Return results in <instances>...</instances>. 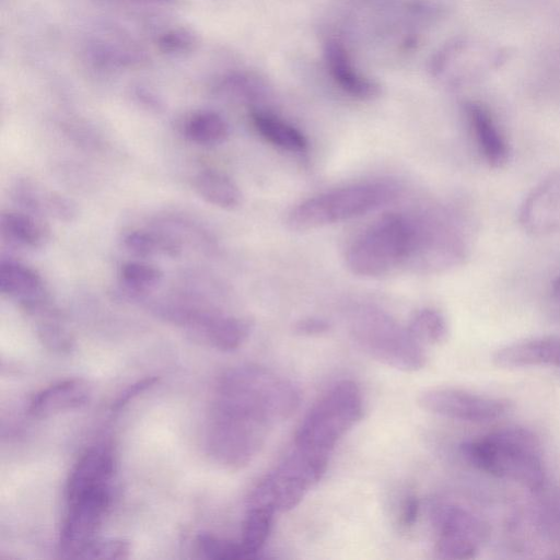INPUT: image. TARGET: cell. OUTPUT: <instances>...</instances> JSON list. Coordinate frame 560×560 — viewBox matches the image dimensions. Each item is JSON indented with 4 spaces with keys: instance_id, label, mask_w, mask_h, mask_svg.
<instances>
[{
    "instance_id": "44dd1931",
    "label": "cell",
    "mask_w": 560,
    "mask_h": 560,
    "mask_svg": "<svg viewBox=\"0 0 560 560\" xmlns=\"http://www.w3.org/2000/svg\"><path fill=\"white\" fill-rule=\"evenodd\" d=\"M250 120L255 130L270 144L295 153L306 150L308 144L306 137L281 118L264 110L254 109L250 113Z\"/></svg>"
},
{
    "instance_id": "52a82bcc",
    "label": "cell",
    "mask_w": 560,
    "mask_h": 560,
    "mask_svg": "<svg viewBox=\"0 0 560 560\" xmlns=\"http://www.w3.org/2000/svg\"><path fill=\"white\" fill-rule=\"evenodd\" d=\"M328 459L293 447L275 470L252 490L247 505H262L276 512L294 509L326 471Z\"/></svg>"
},
{
    "instance_id": "277c9868",
    "label": "cell",
    "mask_w": 560,
    "mask_h": 560,
    "mask_svg": "<svg viewBox=\"0 0 560 560\" xmlns=\"http://www.w3.org/2000/svg\"><path fill=\"white\" fill-rule=\"evenodd\" d=\"M412 245V215L387 213L350 244L346 253V265L360 277L386 276L399 267H407Z\"/></svg>"
},
{
    "instance_id": "8fae6325",
    "label": "cell",
    "mask_w": 560,
    "mask_h": 560,
    "mask_svg": "<svg viewBox=\"0 0 560 560\" xmlns=\"http://www.w3.org/2000/svg\"><path fill=\"white\" fill-rule=\"evenodd\" d=\"M418 404L429 412L468 422L492 421L510 409V402L504 398L456 387L427 389L419 395Z\"/></svg>"
},
{
    "instance_id": "8992f818",
    "label": "cell",
    "mask_w": 560,
    "mask_h": 560,
    "mask_svg": "<svg viewBox=\"0 0 560 560\" xmlns=\"http://www.w3.org/2000/svg\"><path fill=\"white\" fill-rule=\"evenodd\" d=\"M350 327L355 342L375 360L406 372L424 366L422 343L387 313L373 307L360 308L352 315Z\"/></svg>"
},
{
    "instance_id": "ffe728a7",
    "label": "cell",
    "mask_w": 560,
    "mask_h": 560,
    "mask_svg": "<svg viewBox=\"0 0 560 560\" xmlns=\"http://www.w3.org/2000/svg\"><path fill=\"white\" fill-rule=\"evenodd\" d=\"M0 229L2 237L9 244L25 249L42 248L50 235L40 217L23 210L3 212Z\"/></svg>"
},
{
    "instance_id": "3957f363",
    "label": "cell",
    "mask_w": 560,
    "mask_h": 560,
    "mask_svg": "<svg viewBox=\"0 0 560 560\" xmlns=\"http://www.w3.org/2000/svg\"><path fill=\"white\" fill-rule=\"evenodd\" d=\"M400 194L397 184L366 182L328 190L298 203L287 217L293 231H310L361 217L395 201Z\"/></svg>"
},
{
    "instance_id": "ac0fdd59",
    "label": "cell",
    "mask_w": 560,
    "mask_h": 560,
    "mask_svg": "<svg viewBox=\"0 0 560 560\" xmlns=\"http://www.w3.org/2000/svg\"><path fill=\"white\" fill-rule=\"evenodd\" d=\"M324 55L331 77L345 92L360 100H372L380 95V85L355 71L341 44L328 42Z\"/></svg>"
},
{
    "instance_id": "4fadbf2b",
    "label": "cell",
    "mask_w": 560,
    "mask_h": 560,
    "mask_svg": "<svg viewBox=\"0 0 560 560\" xmlns=\"http://www.w3.org/2000/svg\"><path fill=\"white\" fill-rule=\"evenodd\" d=\"M0 291L30 315L52 305L42 277L33 268L12 259L0 262Z\"/></svg>"
},
{
    "instance_id": "f546056e",
    "label": "cell",
    "mask_w": 560,
    "mask_h": 560,
    "mask_svg": "<svg viewBox=\"0 0 560 560\" xmlns=\"http://www.w3.org/2000/svg\"><path fill=\"white\" fill-rule=\"evenodd\" d=\"M199 44L198 35L189 27L176 26L162 32L156 37L158 48L167 55L191 52Z\"/></svg>"
},
{
    "instance_id": "d6a6232c",
    "label": "cell",
    "mask_w": 560,
    "mask_h": 560,
    "mask_svg": "<svg viewBox=\"0 0 560 560\" xmlns=\"http://www.w3.org/2000/svg\"><path fill=\"white\" fill-rule=\"evenodd\" d=\"M419 513V501L417 497L409 494L406 495L400 503L398 514L399 526L407 529L415 525Z\"/></svg>"
},
{
    "instance_id": "836d02e7",
    "label": "cell",
    "mask_w": 560,
    "mask_h": 560,
    "mask_svg": "<svg viewBox=\"0 0 560 560\" xmlns=\"http://www.w3.org/2000/svg\"><path fill=\"white\" fill-rule=\"evenodd\" d=\"M156 382L155 377H147L142 381H139L128 388H126L116 399V401L113 405L114 410L121 409L130 399L136 397L138 394L144 392L149 387L153 386Z\"/></svg>"
},
{
    "instance_id": "4dcf8cb0",
    "label": "cell",
    "mask_w": 560,
    "mask_h": 560,
    "mask_svg": "<svg viewBox=\"0 0 560 560\" xmlns=\"http://www.w3.org/2000/svg\"><path fill=\"white\" fill-rule=\"evenodd\" d=\"M130 546L124 539L107 538L92 540L79 553L80 559L118 560L129 557Z\"/></svg>"
},
{
    "instance_id": "cb8c5ba5",
    "label": "cell",
    "mask_w": 560,
    "mask_h": 560,
    "mask_svg": "<svg viewBox=\"0 0 560 560\" xmlns=\"http://www.w3.org/2000/svg\"><path fill=\"white\" fill-rule=\"evenodd\" d=\"M276 511L262 505H247L242 527L241 544L252 559L259 558V552L270 534Z\"/></svg>"
},
{
    "instance_id": "d6986e66",
    "label": "cell",
    "mask_w": 560,
    "mask_h": 560,
    "mask_svg": "<svg viewBox=\"0 0 560 560\" xmlns=\"http://www.w3.org/2000/svg\"><path fill=\"white\" fill-rule=\"evenodd\" d=\"M466 113L477 145L486 162L491 167L503 166L509 159V147L490 113L475 103L467 105Z\"/></svg>"
},
{
    "instance_id": "d590c367",
    "label": "cell",
    "mask_w": 560,
    "mask_h": 560,
    "mask_svg": "<svg viewBox=\"0 0 560 560\" xmlns=\"http://www.w3.org/2000/svg\"><path fill=\"white\" fill-rule=\"evenodd\" d=\"M117 2L143 3V4H170L176 0H107Z\"/></svg>"
},
{
    "instance_id": "83f0119b",
    "label": "cell",
    "mask_w": 560,
    "mask_h": 560,
    "mask_svg": "<svg viewBox=\"0 0 560 560\" xmlns=\"http://www.w3.org/2000/svg\"><path fill=\"white\" fill-rule=\"evenodd\" d=\"M34 318L38 338L47 348L55 351H67L71 348V334L60 319L55 307Z\"/></svg>"
},
{
    "instance_id": "ba28073f",
    "label": "cell",
    "mask_w": 560,
    "mask_h": 560,
    "mask_svg": "<svg viewBox=\"0 0 560 560\" xmlns=\"http://www.w3.org/2000/svg\"><path fill=\"white\" fill-rule=\"evenodd\" d=\"M412 219L413 245L407 267L438 272L462 264L466 242L453 219L441 211L420 213Z\"/></svg>"
},
{
    "instance_id": "7402d4cb",
    "label": "cell",
    "mask_w": 560,
    "mask_h": 560,
    "mask_svg": "<svg viewBox=\"0 0 560 560\" xmlns=\"http://www.w3.org/2000/svg\"><path fill=\"white\" fill-rule=\"evenodd\" d=\"M194 188L201 199L221 209L232 210L242 203L238 186L220 171L205 170L198 173Z\"/></svg>"
},
{
    "instance_id": "484cf974",
    "label": "cell",
    "mask_w": 560,
    "mask_h": 560,
    "mask_svg": "<svg viewBox=\"0 0 560 560\" xmlns=\"http://www.w3.org/2000/svg\"><path fill=\"white\" fill-rule=\"evenodd\" d=\"M185 135L191 142L202 145H214L226 140L229 125L218 113L202 110L194 114L186 121Z\"/></svg>"
},
{
    "instance_id": "7a4b0ae2",
    "label": "cell",
    "mask_w": 560,
    "mask_h": 560,
    "mask_svg": "<svg viewBox=\"0 0 560 560\" xmlns=\"http://www.w3.org/2000/svg\"><path fill=\"white\" fill-rule=\"evenodd\" d=\"M462 454L474 467L530 490L545 481V463L538 438L523 428H505L465 442Z\"/></svg>"
},
{
    "instance_id": "603a6c76",
    "label": "cell",
    "mask_w": 560,
    "mask_h": 560,
    "mask_svg": "<svg viewBox=\"0 0 560 560\" xmlns=\"http://www.w3.org/2000/svg\"><path fill=\"white\" fill-rule=\"evenodd\" d=\"M162 277V271L153 265L142 261H128L120 268L124 287L118 293L126 300L142 301L148 291L161 282Z\"/></svg>"
},
{
    "instance_id": "9c48e42d",
    "label": "cell",
    "mask_w": 560,
    "mask_h": 560,
    "mask_svg": "<svg viewBox=\"0 0 560 560\" xmlns=\"http://www.w3.org/2000/svg\"><path fill=\"white\" fill-rule=\"evenodd\" d=\"M430 517L436 534L434 549L441 559H471L489 537L488 525L460 505L434 504Z\"/></svg>"
},
{
    "instance_id": "5bb4252c",
    "label": "cell",
    "mask_w": 560,
    "mask_h": 560,
    "mask_svg": "<svg viewBox=\"0 0 560 560\" xmlns=\"http://www.w3.org/2000/svg\"><path fill=\"white\" fill-rule=\"evenodd\" d=\"M520 221L534 234L560 231V171L530 191L522 205Z\"/></svg>"
},
{
    "instance_id": "e0dca14e",
    "label": "cell",
    "mask_w": 560,
    "mask_h": 560,
    "mask_svg": "<svg viewBox=\"0 0 560 560\" xmlns=\"http://www.w3.org/2000/svg\"><path fill=\"white\" fill-rule=\"evenodd\" d=\"M492 361L505 369L535 365L560 368V337H538L508 345L493 354Z\"/></svg>"
},
{
    "instance_id": "2e32d148",
    "label": "cell",
    "mask_w": 560,
    "mask_h": 560,
    "mask_svg": "<svg viewBox=\"0 0 560 560\" xmlns=\"http://www.w3.org/2000/svg\"><path fill=\"white\" fill-rule=\"evenodd\" d=\"M91 386L82 378H66L37 392L30 400L27 411L36 418H46L80 408L91 397Z\"/></svg>"
},
{
    "instance_id": "6da1fadb",
    "label": "cell",
    "mask_w": 560,
    "mask_h": 560,
    "mask_svg": "<svg viewBox=\"0 0 560 560\" xmlns=\"http://www.w3.org/2000/svg\"><path fill=\"white\" fill-rule=\"evenodd\" d=\"M299 404L300 392L289 380L258 365H238L219 377L209 418L269 430Z\"/></svg>"
},
{
    "instance_id": "9a60e30c",
    "label": "cell",
    "mask_w": 560,
    "mask_h": 560,
    "mask_svg": "<svg viewBox=\"0 0 560 560\" xmlns=\"http://www.w3.org/2000/svg\"><path fill=\"white\" fill-rule=\"evenodd\" d=\"M115 460L112 448L98 444L86 450L70 470L66 499L83 491L112 485Z\"/></svg>"
},
{
    "instance_id": "4316f807",
    "label": "cell",
    "mask_w": 560,
    "mask_h": 560,
    "mask_svg": "<svg viewBox=\"0 0 560 560\" xmlns=\"http://www.w3.org/2000/svg\"><path fill=\"white\" fill-rule=\"evenodd\" d=\"M407 327L411 335L421 343H441L448 334L444 315L432 307H423L416 311Z\"/></svg>"
},
{
    "instance_id": "8d00e7d4",
    "label": "cell",
    "mask_w": 560,
    "mask_h": 560,
    "mask_svg": "<svg viewBox=\"0 0 560 560\" xmlns=\"http://www.w3.org/2000/svg\"><path fill=\"white\" fill-rule=\"evenodd\" d=\"M552 293L558 300H560V277L552 283Z\"/></svg>"
},
{
    "instance_id": "30bf717a",
    "label": "cell",
    "mask_w": 560,
    "mask_h": 560,
    "mask_svg": "<svg viewBox=\"0 0 560 560\" xmlns=\"http://www.w3.org/2000/svg\"><path fill=\"white\" fill-rule=\"evenodd\" d=\"M67 501V512L59 534L62 557L78 558L94 540L112 503V485L97 487L75 494Z\"/></svg>"
},
{
    "instance_id": "5b68a950",
    "label": "cell",
    "mask_w": 560,
    "mask_h": 560,
    "mask_svg": "<svg viewBox=\"0 0 560 560\" xmlns=\"http://www.w3.org/2000/svg\"><path fill=\"white\" fill-rule=\"evenodd\" d=\"M363 416V398L352 381L331 386L310 409L294 435V447L329 458L338 441Z\"/></svg>"
},
{
    "instance_id": "1f68e13d",
    "label": "cell",
    "mask_w": 560,
    "mask_h": 560,
    "mask_svg": "<svg viewBox=\"0 0 560 560\" xmlns=\"http://www.w3.org/2000/svg\"><path fill=\"white\" fill-rule=\"evenodd\" d=\"M45 213L63 222H71L78 215V207L73 200L56 191L45 192Z\"/></svg>"
},
{
    "instance_id": "e575fe53",
    "label": "cell",
    "mask_w": 560,
    "mask_h": 560,
    "mask_svg": "<svg viewBox=\"0 0 560 560\" xmlns=\"http://www.w3.org/2000/svg\"><path fill=\"white\" fill-rule=\"evenodd\" d=\"M329 325L326 320L320 318H304L296 323L295 331L300 335H318L327 331Z\"/></svg>"
},
{
    "instance_id": "7c38bea8",
    "label": "cell",
    "mask_w": 560,
    "mask_h": 560,
    "mask_svg": "<svg viewBox=\"0 0 560 560\" xmlns=\"http://www.w3.org/2000/svg\"><path fill=\"white\" fill-rule=\"evenodd\" d=\"M184 328L192 338L222 351L237 349L247 338L250 325L241 317L202 307L196 308Z\"/></svg>"
},
{
    "instance_id": "f1b7e54d",
    "label": "cell",
    "mask_w": 560,
    "mask_h": 560,
    "mask_svg": "<svg viewBox=\"0 0 560 560\" xmlns=\"http://www.w3.org/2000/svg\"><path fill=\"white\" fill-rule=\"evenodd\" d=\"M197 550L208 559L243 560L252 559L241 541H231L212 534L202 533L196 538Z\"/></svg>"
},
{
    "instance_id": "d4e9b609",
    "label": "cell",
    "mask_w": 560,
    "mask_h": 560,
    "mask_svg": "<svg viewBox=\"0 0 560 560\" xmlns=\"http://www.w3.org/2000/svg\"><path fill=\"white\" fill-rule=\"evenodd\" d=\"M122 245L129 253L140 257L158 254L175 257L180 252L179 242L162 232L130 231L124 235Z\"/></svg>"
}]
</instances>
